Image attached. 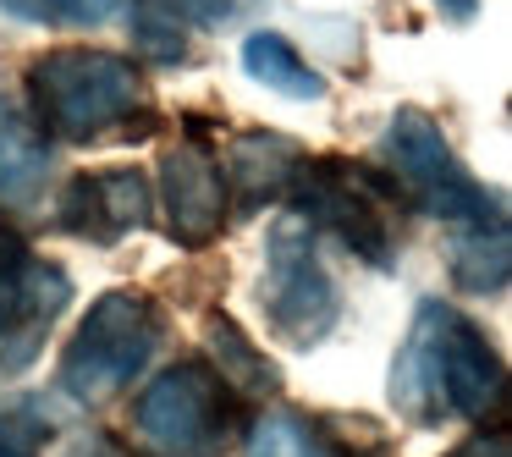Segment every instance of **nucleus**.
<instances>
[{
    "mask_svg": "<svg viewBox=\"0 0 512 457\" xmlns=\"http://www.w3.org/2000/svg\"><path fill=\"white\" fill-rule=\"evenodd\" d=\"M149 83L133 56L89 45H61L28 61V105L34 122L61 144H89L105 138L116 122L144 111Z\"/></svg>",
    "mask_w": 512,
    "mask_h": 457,
    "instance_id": "f257e3e1",
    "label": "nucleus"
},
{
    "mask_svg": "<svg viewBox=\"0 0 512 457\" xmlns=\"http://www.w3.org/2000/svg\"><path fill=\"white\" fill-rule=\"evenodd\" d=\"M155 347H160V309L144 292L116 287L89 303L78 336L61 353L56 386L83 408H100V402H111L122 386H133L144 375Z\"/></svg>",
    "mask_w": 512,
    "mask_h": 457,
    "instance_id": "f03ea898",
    "label": "nucleus"
},
{
    "mask_svg": "<svg viewBox=\"0 0 512 457\" xmlns=\"http://www.w3.org/2000/svg\"><path fill=\"white\" fill-rule=\"evenodd\" d=\"M402 188L391 171L358 166V160H303L298 182L287 193V210H298L309 226H325L342 248H353L364 265L391 270V210H402Z\"/></svg>",
    "mask_w": 512,
    "mask_h": 457,
    "instance_id": "7ed1b4c3",
    "label": "nucleus"
},
{
    "mask_svg": "<svg viewBox=\"0 0 512 457\" xmlns=\"http://www.w3.org/2000/svg\"><path fill=\"white\" fill-rule=\"evenodd\" d=\"M243 419V397L210 369V358H182L133 402V435L155 457H215Z\"/></svg>",
    "mask_w": 512,
    "mask_h": 457,
    "instance_id": "20e7f679",
    "label": "nucleus"
},
{
    "mask_svg": "<svg viewBox=\"0 0 512 457\" xmlns=\"http://www.w3.org/2000/svg\"><path fill=\"white\" fill-rule=\"evenodd\" d=\"M386 160H391V182L402 188V199L419 204L435 221H496V193H485V182H474L463 171V160L452 155L446 133L435 127V116L424 111H397L386 127Z\"/></svg>",
    "mask_w": 512,
    "mask_h": 457,
    "instance_id": "39448f33",
    "label": "nucleus"
},
{
    "mask_svg": "<svg viewBox=\"0 0 512 457\" xmlns=\"http://www.w3.org/2000/svg\"><path fill=\"white\" fill-rule=\"evenodd\" d=\"M259 309L265 325L287 347H314L331 336L342 298L336 281L325 276L320 254H314V226L298 210H287L270 226V254H265V281H259Z\"/></svg>",
    "mask_w": 512,
    "mask_h": 457,
    "instance_id": "423d86ee",
    "label": "nucleus"
},
{
    "mask_svg": "<svg viewBox=\"0 0 512 457\" xmlns=\"http://www.w3.org/2000/svg\"><path fill=\"white\" fill-rule=\"evenodd\" d=\"M72 303V276L50 259H34L23 243L0 254V380L34 369L45 336Z\"/></svg>",
    "mask_w": 512,
    "mask_h": 457,
    "instance_id": "0eeeda50",
    "label": "nucleus"
},
{
    "mask_svg": "<svg viewBox=\"0 0 512 457\" xmlns=\"http://www.w3.org/2000/svg\"><path fill=\"white\" fill-rule=\"evenodd\" d=\"M419 309L430 314L446 408H452L457 419H474V424L496 419V413L507 408V364H501V353L485 342V331H479L468 314L452 309V303L424 298Z\"/></svg>",
    "mask_w": 512,
    "mask_h": 457,
    "instance_id": "6e6552de",
    "label": "nucleus"
},
{
    "mask_svg": "<svg viewBox=\"0 0 512 457\" xmlns=\"http://www.w3.org/2000/svg\"><path fill=\"white\" fill-rule=\"evenodd\" d=\"M160 210H166V232L182 248H210L226 226V182L221 160H215L210 138H182L160 160Z\"/></svg>",
    "mask_w": 512,
    "mask_h": 457,
    "instance_id": "1a4fd4ad",
    "label": "nucleus"
},
{
    "mask_svg": "<svg viewBox=\"0 0 512 457\" xmlns=\"http://www.w3.org/2000/svg\"><path fill=\"white\" fill-rule=\"evenodd\" d=\"M149 210H155V188L138 166L78 171L61 188V226L89 243H122L127 232L149 226Z\"/></svg>",
    "mask_w": 512,
    "mask_h": 457,
    "instance_id": "9d476101",
    "label": "nucleus"
},
{
    "mask_svg": "<svg viewBox=\"0 0 512 457\" xmlns=\"http://www.w3.org/2000/svg\"><path fill=\"white\" fill-rule=\"evenodd\" d=\"M303 144H292L287 133H237L221 155V182H226V204L237 210H265V204H287L292 182L303 171Z\"/></svg>",
    "mask_w": 512,
    "mask_h": 457,
    "instance_id": "9b49d317",
    "label": "nucleus"
},
{
    "mask_svg": "<svg viewBox=\"0 0 512 457\" xmlns=\"http://www.w3.org/2000/svg\"><path fill=\"white\" fill-rule=\"evenodd\" d=\"M50 177V133L23 111L17 100L0 94V210H23L45 193Z\"/></svg>",
    "mask_w": 512,
    "mask_h": 457,
    "instance_id": "f8f14e48",
    "label": "nucleus"
},
{
    "mask_svg": "<svg viewBox=\"0 0 512 457\" xmlns=\"http://www.w3.org/2000/svg\"><path fill=\"white\" fill-rule=\"evenodd\" d=\"M391 408H397L408 424H419V430L452 419V408H446V391H441V364H435L430 314H424V309L413 314L408 342L397 347V358H391Z\"/></svg>",
    "mask_w": 512,
    "mask_h": 457,
    "instance_id": "ddd939ff",
    "label": "nucleus"
},
{
    "mask_svg": "<svg viewBox=\"0 0 512 457\" xmlns=\"http://www.w3.org/2000/svg\"><path fill=\"white\" fill-rule=\"evenodd\" d=\"M446 270H452V287L468 298H496L512 281V237H507V215L496 221L463 226L446 248Z\"/></svg>",
    "mask_w": 512,
    "mask_h": 457,
    "instance_id": "4468645a",
    "label": "nucleus"
},
{
    "mask_svg": "<svg viewBox=\"0 0 512 457\" xmlns=\"http://www.w3.org/2000/svg\"><path fill=\"white\" fill-rule=\"evenodd\" d=\"M204 342H210V369L226 380V386L237 391V397H270V391L281 386V369L270 364L265 353H259L254 342L243 336V325L232 320V314H210L204 320Z\"/></svg>",
    "mask_w": 512,
    "mask_h": 457,
    "instance_id": "2eb2a0df",
    "label": "nucleus"
},
{
    "mask_svg": "<svg viewBox=\"0 0 512 457\" xmlns=\"http://www.w3.org/2000/svg\"><path fill=\"white\" fill-rule=\"evenodd\" d=\"M243 67L254 83H265L270 94H287V100H325V78L287 45L281 34L259 28L243 39Z\"/></svg>",
    "mask_w": 512,
    "mask_h": 457,
    "instance_id": "dca6fc26",
    "label": "nucleus"
},
{
    "mask_svg": "<svg viewBox=\"0 0 512 457\" xmlns=\"http://www.w3.org/2000/svg\"><path fill=\"white\" fill-rule=\"evenodd\" d=\"M243 457H342V446H336L314 419H303V413L270 408L248 424Z\"/></svg>",
    "mask_w": 512,
    "mask_h": 457,
    "instance_id": "f3484780",
    "label": "nucleus"
},
{
    "mask_svg": "<svg viewBox=\"0 0 512 457\" xmlns=\"http://www.w3.org/2000/svg\"><path fill=\"white\" fill-rule=\"evenodd\" d=\"M127 0H0V12L39 28H100L122 12Z\"/></svg>",
    "mask_w": 512,
    "mask_h": 457,
    "instance_id": "a211bd4d",
    "label": "nucleus"
},
{
    "mask_svg": "<svg viewBox=\"0 0 512 457\" xmlns=\"http://www.w3.org/2000/svg\"><path fill=\"white\" fill-rule=\"evenodd\" d=\"M133 50L149 61H160V67H171V61L188 56V34H182V17L171 12L166 0H138L133 6Z\"/></svg>",
    "mask_w": 512,
    "mask_h": 457,
    "instance_id": "6ab92c4d",
    "label": "nucleus"
},
{
    "mask_svg": "<svg viewBox=\"0 0 512 457\" xmlns=\"http://www.w3.org/2000/svg\"><path fill=\"white\" fill-rule=\"evenodd\" d=\"M45 441H50V419H39L34 408L0 413V457H39Z\"/></svg>",
    "mask_w": 512,
    "mask_h": 457,
    "instance_id": "aec40b11",
    "label": "nucleus"
},
{
    "mask_svg": "<svg viewBox=\"0 0 512 457\" xmlns=\"http://www.w3.org/2000/svg\"><path fill=\"white\" fill-rule=\"evenodd\" d=\"M166 6L182 17V23H199V28H215V23H226V17L243 12V0H166Z\"/></svg>",
    "mask_w": 512,
    "mask_h": 457,
    "instance_id": "412c9836",
    "label": "nucleus"
},
{
    "mask_svg": "<svg viewBox=\"0 0 512 457\" xmlns=\"http://www.w3.org/2000/svg\"><path fill=\"white\" fill-rule=\"evenodd\" d=\"M446 457H512V441H507L501 430H490V435L479 430V435H468L463 446H452Z\"/></svg>",
    "mask_w": 512,
    "mask_h": 457,
    "instance_id": "4be33fe9",
    "label": "nucleus"
},
{
    "mask_svg": "<svg viewBox=\"0 0 512 457\" xmlns=\"http://www.w3.org/2000/svg\"><path fill=\"white\" fill-rule=\"evenodd\" d=\"M441 6V17H452V23H468V17L479 12V0H435Z\"/></svg>",
    "mask_w": 512,
    "mask_h": 457,
    "instance_id": "5701e85b",
    "label": "nucleus"
},
{
    "mask_svg": "<svg viewBox=\"0 0 512 457\" xmlns=\"http://www.w3.org/2000/svg\"><path fill=\"white\" fill-rule=\"evenodd\" d=\"M83 457H122V452H111V446H89Z\"/></svg>",
    "mask_w": 512,
    "mask_h": 457,
    "instance_id": "b1692460",
    "label": "nucleus"
}]
</instances>
